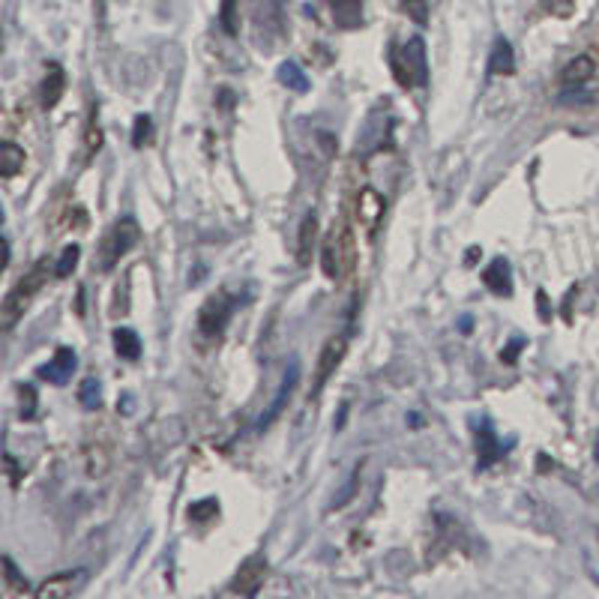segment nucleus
<instances>
[{"instance_id":"f257e3e1","label":"nucleus","mask_w":599,"mask_h":599,"mask_svg":"<svg viewBox=\"0 0 599 599\" xmlns=\"http://www.w3.org/2000/svg\"><path fill=\"white\" fill-rule=\"evenodd\" d=\"M321 267H324V276L333 279V282H345L354 270V234L348 228V222H336L324 243H321Z\"/></svg>"},{"instance_id":"f03ea898","label":"nucleus","mask_w":599,"mask_h":599,"mask_svg":"<svg viewBox=\"0 0 599 599\" xmlns=\"http://www.w3.org/2000/svg\"><path fill=\"white\" fill-rule=\"evenodd\" d=\"M45 279H48V261L42 258V261H36L33 270H27V273L15 282V288L6 294L3 309H0V327H3L6 333H9V330L21 321V315L30 309V303H33V297L39 294V288L45 285Z\"/></svg>"},{"instance_id":"7ed1b4c3","label":"nucleus","mask_w":599,"mask_h":599,"mask_svg":"<svg viewBox=\"0 0 599 599\" xmlns=\"http://www.w3.org/2000/svg\"><path fill=\"white\" fill-rule=\"evenodd\" d=\"M138 240H141L138 222H135L132 216H120V219L105 231V237H102V243H99V255H96L99 270H102V273H111V270L120 264V258L129 255V252L138 246Z\"/></svg>"},{"instance_id":"20e7f679","label":"nucleus","mask_w":599,"mask_h":599,"mask_svg":"<svg viewBox=\"0 0 599 599\" xmlns=\"http://www.w3.org/2000/svg\"><path fill=\"white\" fill-rule=\"evenodd\" d=\"M111 462H114V432H111V423H99L87 429V438H84V471L90 480H99L108 474Z\"/></svg>"},{"instance_id":"39448f33","label":"nucleus","mask_w":599,"mask_h":599,"mask_svg":"<svg viewBox=\"0 0 599 599\" xmlns=\"http://www.w3.org/2000/svg\"><path fill=\"white\" fill-rule=\"evenodd\" d=\"M234 306H237V297L231 291H216L207 297V303L201 306L198 312V333L207 336V339H216L225 333L231 315H234Z\"/></svg>"},{"instance_id":"423d86ee","label":"nucleus","mask_w":599,"mask_h":599,"mask_svg":"<svg viewBox=\"0 0 599 599\" xmlns=\"http://www.w3.org/2000/svg\"><path fill=\"white\" fill-rule=\"evenodd\" d=\"M354 213H357V222H360V228H363V234L372 240L375 234H378V228H381V222H384V213H387V201H384V195L381 192H375V189H360V195H357V207H354Z\"/></svg>"},{"instance_id":"0eeeda50","label":"nucleus","mask_w":599,"mask_h":599,"mask_svg":"<svg viewBox=\"0 0 599 599\" xmlns=\"http://www.w3.org/2000/svg\"><path fill=\"white\" fill-rule=\"evenodd\" d=\"M345 351H348V333H336V336L327 339V345H324V351L318 357V369H315V381H312V396H318L324 390V384L330 381V375L345 360Z\"/></svg>"},{"instance_id":"6e6552de","label":"nucleus","mask_w":599,"mask_h":599,"mask_svg":"<svg viewBox=\"0 0 599 599\" xmlns=\"http://www.w3.org/2000/svg\"><path fill=\"white\" fill-rule=\"evenodd\" d=\"M297 384H300V363L294 360V363L285 369V378H282V384H279V393H276V399H273V402H270V408L261 414V420H258V432L270 429V426H273V423L282 417V411H285V405L291 402V396H294Z\"/></svg>"},{"instance_id":"1a4fd4ad","label":"nucleus","mask_w":599,"mask_h":599,"mask_svg":"<svg viewBox=\"0 0 599 599\" xmlns=\"http://www.w3.org/2000/svg\"><path fill=\"white\" fill-rule=\"evenodd\" d=\"M75 366H78V357H75V351H72V348H57V351H54V357H51L45 366H39V369H36V375H39L42 381L54 384V387H63V384L72 378Z\"/></svg>"},{"instance_id":"9d476101","label":"nucleus","mask_w":599,"mask_h":599,"mask_svg":"<svg viewBox=\"0 0 599 599\" xmlns=\"http://www.w3.org/2000/svg\"><path fill=\"white\" fill-rule=\"evenodd\" d=\"M264 579H267V564H264L261 558H249V561L240 567V573H237V579H234V585H231L228 591H231V594H240V597H255V594L261 591Z\"/></svg>"},{"instance_id":"9b49d317","label":"nucleus","mask_w":599,"mask_h":599,"mask_svg":"<svg viewBox=\"0 0 599 599\" xmlns=\"http://www.w3.org/2000/svg\"><path fill=\"white\" fill-rule=\"evenodd\" d=\"M84 579H87V573H84V570H75V573H57V576L45 579V582H42V585L33 591V597L36 599L69 597L72 591H78V588L84 585Z\"/></svg>"},{"instance_id":"f8f14e48","label":"nucleus","mask_w":599,"mask_h":599,"mask_svg":"<svg viewBox=\"0 0 599 599\" xmlns=\"http://www.w3.org/2000/svg\"><path fill=\"white\" fill-rule=\"evenodd\" d=\"M63 90H66V72H63V66L60 63H48L45 75H42V84H39V105H42V111L57 108Z\"/></svg>"},{"instance_id":"ddd939ff","label":"nucleus","mask_w":599,"mask_h":599,"mask_svg":"<svg viewBox=\"0 0 599 599\" xmlns=\"http://www.w3.org/2000/svg\"><path fill=\"white\" fill-rule=\"evenodd\" d=\"M483 282H486V288H489L492 294H498V297H513V270H510V264H507L504 258H495V261L486 267Z\"/></svg>"},{"instance_id":"4468645a","label":"nucleus","mask_w":599,"mask_h":599,"mask_svg":"<svg viewBox=\"0 0 599 599\" xmlns=\"http://www.w3.org/2000/svg\"><path fill=\"white\" fill-rule=\"evenodd\" d=\"M501 456H504V447H501V441H498L492 423H480V426H477V459H480V468L495 465Z\"/></svg>"},{"instance_id":"2eb2a0df","label":"nucleus","mask_w":599,"mask_h":599,"mask_svg":"<svg viewBox=\"0 0 599 599\" xmlns=\"http://www.w3.org/2000/svg\"><path fill=\"white\" fill-rule=\"evenodd\" d=\"M102 150V126H99V105H90L84 135H81V162L87 165Z\"/></svg>"},{"instance_id":"dca6fc26","label":"nucleus","mask_w":599,"mask_h":599,"mask_svg":"<svg viewBox=\"0 0 599 599\" xmlns=\"http://www.w3.org/2000/svg\"><path fill=\"white\" fill-rule=\"evenodd\" d=\"M315 243H318V216L309 213L300 225V234H297V264L306 267L312 261V252H315Z\"/></svg>"},{"instance_id":"f3484780","label":"nucleus","mask_w":599,"mask_h":599,"mask_svg":"<svg viewBox=\"0 0 599 599\" xmlns=\"http://www.w3.org/2000/svg\"><path fill=\"white\" fill-rule=\"evenodd\" d=\"M489 72L492 75H513L516 72V54H513V45L501 36L492 48V57H489Z\"/></svg>"},{"instance_id":"a211bd4d","label":"nucleus","mask_w":599,"mask_h":599,"mask_svg":"<svg viewBox=\"0 0 599 599\" xmlns=\"http://www.w3.org/2000/svg\"><path fill=\"white\" fill-rule=\"evenodd\" d=\"M333 18L342 30L363 24V0H333Z\"/></svg>"},{"instance_id":"6ab92c4d","label":"nucleus","mask_w":599,"mask_h":599,"mask_svg":"<svg viewBox=\"0 0 599 599\" xmlns=\"http://www.w3.org/2000/svg\"><path fill=\"white\" fill-rule=\"evenodd\" d=\"M405 57L414 69V78L417 84H426L429 81V63H426V42L420 36H414L408 45H405Z\"/></svg>"},{"instance_id":"aec40b11","label":"nucleus","mask_w":599,"mask_h":599,"mask_svg":"<svg viewBox=\"0 0 599 599\" xmlns=\"http://www.w3.org/2000/svg\"><path fill=\"white\" fill-rule=\"evenodd\" d=\"M279 84L282 87H288V90H294V93H309V75L294 63V60H285V63H279Z\"/></svg>"},{"instance_id":"412c9836","label":"nucleus","mask_w":599,"mask_h":599,"mask_svg":"<svg viewBox=\"0 0 599 599\" xmlns=\"http://www.w3.org/2000/svg\"><path fill=\"white\" fill-rule=\"evenodd\" d=\"M21 168H24V150L15 141H3L0 144V177L12 180Z\"/></svg>"},{"instance_id":"4be33fe9","label":"nucleus","mask_w":599,"mask_h":599,"mask_svg":"<svg viewBox=\"0 0 599 599\" xmlns=\"http://www.w3.org/2000/svg\"><path fill=\"white\" fill-rule=\"evenodd\" d=\"M390 69H393V78L399 81V87H414L417 78H414V69L405 57V48H390Z\"/></svg>"},{"instance_id":"5701e85b","label":"nucleus","mask_w":599,"mask_h":599,"mask_svg":"<svg viewBox=\"0 0 599 599\" xmlns=\"http://www.w3.org/2000/svg\"><path fill=\"white\" fill-rule=\"evenodd\" d=\"M3 588H6V597H24V594H30L27 579L18 573V567H15V561L9 555L3 558Z\"/></svg>"},{"instance_id":"b1692460","label":"nucleus","mask_w":599,"mask_h":599,"mask_svg":"<svg viewBox=\"0 0 599 599\" xmlns=\"http://www.w3.org/2000/svg\"><path fill=\"white\" fill-rule=\"evenodd\" d=\"M114 351L120 360H138L141 357V339L132 330H114Z\"/></svg>"},{"instance_id":"393cba45","label":"nucleus","mask_w":599,"mask_h":599,"mask_svg":"<svg viewBox=\"0 0 599 599\" xmlns=\"http://www.w3.org/2000/svg\"><path fill=\"white\" fill-rule=\"evenodd\" d=\"M78 258H81V246L78 243L63 246V252H60V258L54 264V276L57 279H69L75 273V267H78Z\"/></svg>"},{"instance_id":"a878e982","label":"nucleus","mask_w":599,"mask_h":599,"mask_svg":"<svg viewBox=\"0 0 599 599\" xmlns=\"http://www.w3.org/2000/svg\"><path fill=\"white\" fill-rule=\"evenodd\" d=\"M219 24L228 36L240 33V0H222L219 3Z\"/></svg>"},{"instance_id":"bb28decb","label":"nucleus","mask_w":599,"mask_h":599,"mask_svg":"<svg viewBox=\"0 0 599 599\" xmlns=\"http://www.w3.org/2000/svg\"><path fill=\"white\" fill-rule=\"evenodd\" d=\"M78 402L87 411H99L102 408V384L96 378H84L81 387H78Z\"/></svg>"},{"instance_id":"cd10ccee","label":"nucleus","mask_w":599,"mask_h":599,"mask_svg":"<svg viewBox=\"0 0 599 599\" xmlns=\"http://www.w3.org/2000/svg\"><path fill=\"white\" fill-rule=\"evenodd\" d=\"M18 402H21V408H18V417L24 420V423H30V420H36V390H33V384H21L18 387Z\"/></svg>"},{"instance_id":"c85d7f7f","label":"nucleus","mask_w":599,"mask_h":599,"mask_svg":"<svg viewBox=\"0 0 599 599\" xmlns=\"http://www.w3.org/2000/svg\"><path fill=\"white\" fill-rule=\"evenodd\" d=\"M360 480H363V465H357L354 468V474H351V480H348V486L333 498V504H330V510H342L345 504H351L354 501V495H357V489H360Z\"/></svg>"},{"instance_id":"c756f323","label":"nucleus","mask_w":599,"mask_h":599,"mask_svg":"<svg viewBox=\"0 0 599 599\" xmlns=\"http://www.w3.org/2000/svg\"><path fill=\"white\" fill-rule=\"evenodd\" d=\"M150 141H153V120L147 114H138L135 126H132V144L135 147H147Z\"/></svg>"},{"instance_id":"7c9ffc66","label":"nucleus","mask_w":599,"mask_h":599,"mask_svg":"<svg viewBox=\"0 0 599 599\" xmlns=\"http://www.w3.org/2000/svg\"><path fill=\"white\" fill-rule=\"evenodd\" d=\"M60 228L63 231H81V228H87V210L84 207H66Z\"/></svg>"},{"instance_id":"2f4dec72","label":"nucleus","mask_w":599,"mask_h":599,"mask_svg":"<svg viewBox=\"0 0 599 599\" xmlns=\"http://www.w3.org/2000/svg\"><path fill=\"white\" fill-rule=\"evenodd\" d=\"M402 9L408 12V18L420 27L429 24V0H402Z\"/></svg>"},{"instance_id":"473e14b6","label":"nucleus","mask_w":599,"mask_h":599,"mask_svg":"<svg viewBox=\"0 0 599 599\" xmlns=\"http://www.w3.org/2000/svg\"><path fill=\"white\" fill-rule=\"evenodd\" d=\"M213 516H219V501H213V498L198 501V504L189 507V519H192V522H207V519H213Z\"/></svg>"},{"instance_id":"72a5a7b5","label":"nucleus","mask_w":599,"mask_h":599,"mask_svg":"<svg viewBox=\"0 0 599 599\" xmlns=\"http://www.w3.org/2000/svg\"><path fill=\"white\" fill-rule=\"evenodd\" d=\"M543 6H546L552 15H561V18L573 15V9H576V3H573V0H543Z\"/></svg>"},{"instance_id":"f704fd0d","label":"nucleus","mask_w":599,"mask_h":599,"mask_svg":"<svg viewBox=\"0 0 599 599\" xmlns=\"http://www.w3.org/2000/svg\"><path fill=\"white\" fill-rule=\"evenodd\" d=\"M522 348H525V339H513V342L501 351V360H504V363H516V357H519Z\"/></svg>"},{"instance_id":"c9c22d12","label":"nucleus","mask_w":599,"mask_h":599,"mask_svg":"<svg viewBox=\"0 0 599 599\" xmlns=\"http://www.w3.org/2000/svg\"><path fill=\"white\" fill-rule=\"evenodd\" d=\"M3 462H6V477H9V486H18V465H15V456H12V453H6V456H3Z\"/></svg>"},{"instance_id":"e433bc0d","label":"nucleus","mask_w":599,"mask_h":599,"mask_svg":"<svg viewBox=\"0 0 599 599\" xmlns=\"http://www.w3.org/2000/svg\"><path fill=\"white\" fill-rule=\"evenodd\" d=\"M537 303H540V318H543V321H552V306H549L546 291H537Z\"/></svg>"},{"instance_id":"4c0bfd02","label":"nucleus","mask_w":599,"mask_h":599,"mask_svg":"<svg viewBox=\"0 0 599 599\" xmlns=\"http://www.w3.org/2000/svg\"><path fill=\"white\" fill-rule=\"evenodd\" d=\"M132 405H135V399H132V396H129V393H123V396H120V399H117V411H120V414H123V417H129V414H132V411H135V408H132Z\"/></svg>"},{"instance_id":"58836bf2","label":"nucleus","mask_w":599,"mask_h":599,"mask_svg":"<svg viewBox=\"0 0 599 599\" xmlns=\"http://www.w3.org/2000/svg\"><path fill=\"white\" fill-rule=\"evenodd\" d=\"M594 456H597V462H599V438H597V450H594Z\"/></svg>"}]
</instances>
